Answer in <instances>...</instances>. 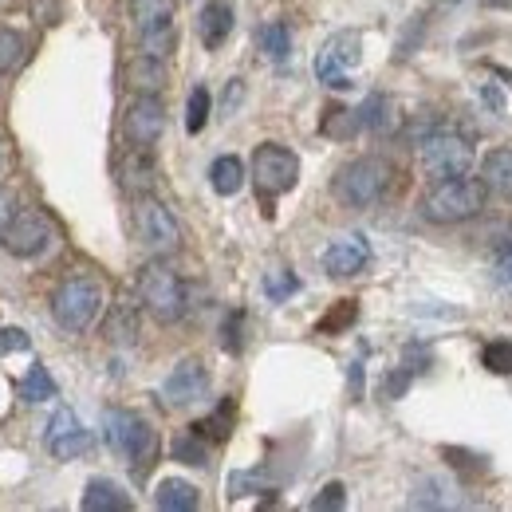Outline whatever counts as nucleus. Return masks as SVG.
<instances>
[{"mask_svg": "<svg viewBox=\"0 0 512 512\" xmlns=\"http://www.w3.org/2000/svg\"><path fill=\"white\" fill-rule=\"evenodd\" d=\"M296 288H300V280L288 272V268H272L268 276H264V296L268 300H288V296H296Z\"/></svg>", "mask_w": 512, "mask_h": 512, "instance_id": "obj_31", "label": "nucleus"}, {"mask_svg": "<svg viewBox=\"0 0 512 512\" xmlns=\"http://www.w3.org/2000/svg\"><path fill=\"white\" fill-rule=\"evenodd\" d=\"M323 134L327 138H351L355 130H363L359 127V111H347V107H327L323 111Z\"/></svg>", "mask_w": 512, "mask_h": 512, "instance_id": "obj_28", "label": "nucleus"}, {"mask_svg": "<svg viewBox=\"0 0 512 512\" xmlns=\"http://www.w3.org/2000/svg\"><path fill=\"white\" fill-rule=\"evenodd\" d=\"M103 312V284L95 276H67L60 280V288L52 292V316L64 327L67 335H83L91 323Z\"/></svg>", "mask_w": 512, "mask_h": 512, "instance_id": "obj_5", "label": "nucleus"}, {"mask_svg": "<svg viewBox=\"0 0 512 512\" xmlns=\"http://www.w3.org/2000/svg\"><path fill=\"white\" fill-rule=\"evenodd\" d=\"M87 512H127L134 509V501H130L127 493H123V485H115V481H107V477H91L87 481V489H83V501H79Z\"/></svg>", "mask_w": 512, "mask_h": 512, "instance_id": "obj_18", "label": "nucleus"}, {"mask_svg": "<svg viewBox=\"0 0 512 512\" xmlns=\"http://www.w3.org/2000/svg\"><path fill=\"white\" fill-rule=\"evenodd\" d=\"M481 182L485 190L497 193V197H512V150L509 146H497L485 154L481 162Z\"/></svg>", "mask_w": 512, "mask_h": 512, "instance_id": "obj_20", "label": "nucleus"}, {"mask_svg": "<svg viewBox=\"0 0 512 512\" xmlns=\"http://www.w3.org/2000/svg\"><path fill=\"white\" fill-rule=\"evenodd\" d=\"M154 505L166 512H193L201 505V493H197V485L182 481V477H166L154 493Z\"/></svg>", "mask_w": 512, "mask_h": 512, "instance_id": "obj_21", "label": "nucleus"}, {"mask_svg": "<svg viewBox=\"0 0 512 512\" xmlns=\"http://www.w3.org/2000/svg\"><path fill=\"white\" fill-rule=\"evenodd\" d=\"M205 390H209V371H205V363L201 359H182L174 371H170V379L162 383V402L166 406H193V402H201L205 398Z\"/></svg>", "mask_w": 512, "mask_h": 512, "instance_id": "obj_14", "label": "nucleus"}, {"mask_svg": "<svg viewBox=\"0 0 512 512\" xmlns=\"http://www.w3.org/2000/svg\"><path fill=\"white\" fill-rule=\"evenodd\" d=\"M394 182V166L379 158V154H363L355 162H347L339 174H335V197L347 205V209H371L379 205Z\"/></svg>", "mask_w": 512, "mask_h": 512, "instance_id": "obj_3", "label": "nucleus"}, {"mask_svg": "<svg viewBox=\"0 0 512 512\" xmlns=\"http://www.w3.org/2000/svg\"><path fill=\"white\" fill-rule=\"evenodd\" d=\"M253 182L260 190V201H264V213L272 217V197L288 193L296 182H300V158L280 146V142H260L253 150Z\"/></svg>", "mask_w": 512, "mask_h": 512, "instance_id": "obj_7", "label": "nucleus"}, {"mask_svg": "<svg viewBox=\"0 0 512 512\" xmlns=\"http://www.w3.org/2000/svg\"><path fill=\"white\" fill-rule=\"evenodd\" d=\"M390 111H394V103L386 99L383 91L367 95V103L359 107V127H363V130H375V134H383V130L390 127Z\"/></svg>", "mask_w": 512, "mask_h": 512, "instance_id": "obj_25", "label": "nucleus"}, {"mask_svg": "<svg viewBox=\"0 0 512 512\" xmlns=\"http://www.w3.org/2000/svg\"><path fill=\"white\" fill-rule=\"evenodd\" d=\"M32 339L20 327H0V351H28Z\"/></svg>", "mask_w": 512, "mask_h": 512, "instance_id": "obj_37", "label": "nucleus"}, {"mask_svg": "<svg viewBox=\"0 0 512 512\" xmlns=\"http://www.w3.org/2000/svg\"><path fill=\"white\" fill-rule=\"evenodd\" d=\"M233 426H237V398H221V406L209 418H201L193 426V434H201L205 442H225L233 434Z\"/></svg>", "mask_w": 512, "mask_h": 512, "instance_id": "obj_23", "label": "nucleus"}, {"mask_svg": "<svg viewBox=\"0 0 512 512\" xmlns=\"http://www.w3.org/2000/svg\"><path fill=\"white\" fill-rule=\"evenodd\" d=\"M24 60H28V44H24V36L12 32V28H0V75L16 71Z\"/></svg>", "mask_w": 512, "mask_h": 512, "instance_id": "obj_27", "label": "nucleus"}, {"mask_svg": "<svg viewBox=\"0 0 512 512\" xmlns=\"http://www.w3.org/2000/svg\"><path fill=\"white\" fill-rule=\"evenodd\" d=\"M174 12L178 0H130V24L146 56L166 60L174 52Z\"/></svg>", "mask_w": 512, "mask_h": 512, "instance_id": "obj_8", "label": "nucleus"}, {"mask_svg": "<svg viewBox=\"0 0 512 512\" xmlns=\"http://www.w3.org/2000/svg\"><path fill=\"white\" fill-rule=\"evenodd\" d=\"M367 260H371V245H367L363 233H343V237H335L320 256L327 276H359V272L367 268Z\"/></svg>", "mask_w": 512, "mask_h": 512, "instance_id": "obj_15", "label": "nucleus"}, {"mask_svg": "<svg viewBox=\"0 0 512 512\" xmlns=\"http://www.w3.org/2000/svg\"><path fill=\"white\" fill-rule=\"evenodd\" d=\"M154 158H150V150H142V146H130V154H123V162H119V186L127 193H150L154 186Z\"/></svg>", "mask_w": 512, "mask_h": 512, "instance_id": "obj_17", "label": "nucleus"}, {"mask_svg": "<svg viewBox=\"0 0 512 512\" xmlns=\"http://www.w3.org/2000/svg\"><path fill=\"white\" fill-rule=\"evenodd\" d=\"M493 272H497L501 284L512 288V237H505V241L497 245V253H493Z\"/></svg>", "mask_w": 512, "mask_h": 512, "instance_id": "obj_36", "label": "nucleus"}, {"mask_svg": "<svg viewBox=\"0 0 512 512\" xmlns=\"http://www.w3.org/2000/svg\"><path fill=\"white\" fill-rule=\"evenodd\" d=\"M485 201H489V190L481 178H442L434 182V190L422 197V217L430 225H461V221H473L485 213Z\"/></svg>", "mask_w": 512, "mask_h": 512, "instance_id": "obj_2", "label": "nucleus"}, {"mask_svg": "<svg viewBox=\"0 0 512 512\" xmlns=\"http://www.w3.org/2000/svg\"><path fill=\"white\" fill-rule=\"evenodd\" d=\"M343 505H347V489H343V481H331V485H323L320 497L312 501V509H316V512L343 509Z\"/></svg>", "mask_w": 512, "mask_h": 512, "instance_id": "obj_35", "label": "nucleus"}, {"mask_svg": "<svg viewBox=\"0 0 512 512\" xmlns=\"http://www.w3.org/2000/svg\"><path fill=\"white\" fill-rule=\"evenodd\" d=\"M20 209H16V193L8 190V186H0V233L8 229V221L16 217Z\"/></svg>", "mask_w": 512, "mask_h": 512, "instance_id": "obj_39", "label": "nucleus"}, {"mask_svg": "<svg viewBox=\"0 0 512 512\" xmlns=\"http://www.w3.org/2000/svg\"><path fill=\"white\" fill-rule=\"evenodd\" d=\"M162 130H166V107H162V99L158 95H134L127 115H123V134H127L130 146L150 150V146H158Z\"/></svg>", "mask_w": 512, "mask_h": 512, "instance_id": "obj_12", "label": "nucleus"}, {"mask_svg": "<svg viewBox=\"0 0 512 512\" xmlns=\"http://www.w3.org/2000/svg\"><path fill=\"white\" fill-rule=\"evenodd\" d=\"M103 430H107V446L127 461L134 481H146V473L158 461V430L134 410H107Z\"/></svg>", "mask_w": 512, "mask_h": 512, "instance_id": "obj_1", "label": "nucleus"}, {"mask_svg": "<svg viewBox=\"0 0 512 512\" xmlns=\"http://www.w3.org/2000/svg\"><path fill=\"white\" fill-rule=\"evenodd\" d=\"M138 300L158 323H178L186 316V284L166 264V256H154L138 268Z\"/></svg>", "mask_w": 512, "mask_h": 512, "instance_id": "obj_4", "label": "nucleus"}, {"mask_svg": "<svg viewBox=\"0 0 512 512\" xmlns=\"http://www.w3.org/2000/svg\"><path fill=\"white\" fill-rule=\"evenodd\" d=\"M134 237L150 256H174L182 249V225L178 217L150 193L134 197Z\"/></svg>", "mask_w": 512, "mask_h": 512, "instance_id": "obj_6", "label": "nucleus"}, {"mask_svg": "<svg viewBox=\"0 0 512 512\" xmlns=\"http://www.w3.org/2000/svg\"><path fill=\"white\" fill-rule=\"evenodd\" d=\"M44 446H48V453H52L56 461H75V457H83V453L91 449V434L83 430V422L75 418V410L60 406V410L52 414L48 430H44Z\"/></svg>", "mask_w": 512, "mask_h": 512, "instance_id": "obj_13", "label": "nucleus"}, {"mask_svg": "<svg viewBox=\"0 0 512 512\" xmlns=\"http://www.w3.org/2000/svg\"><path fill=\"white\" fill-rule=\"evenodd\" d=\"M107 335H111L115 343H134V335H138V320H134V312H130V308H119V312H115V320L107 323Z\"/></svg>", "mask_w": 512, "mask_h": 512, "instance_id": "obj_34", "label": "nucleus"}, {"mask_svg": "<svg viewBox=\"0 0 512 512\" xmlns=\"http://www.w3.org/2000/svg\"><path fill=\"white\" fill-rule=\"evenodd\" d=\"M209 186L221 193V197H233L245 186V162L237 154H221L213 166H209Z\"/></svg>", "mask_w": 512, "mask_h": 512, "instance_id": "obj_22", "label": "nucleus"}, {"mask_svg": "<svg viewBox=\"0 0 512 512\" xmlns=\"http://www.w3.org/2000/svg\"><path fill=\"white\" fill-rule=\"evenodd\" d=\"M127 83L138 91V95H158L166 83H170V71H166V60L158 56H134L127 64Z\"/></svg>", "mask_w": 512, "mask_h": 512, "instance_id": "obj_19", "label": "nucleus"}, {"mask_svg": "<svg viewBox=\"0 0 512 512\" xmlns=\"http://www.w3.org/2000/svg\"><path fill=\"white\" fill-rule=\"evenodd\" d=\"M481 363H485V371H493V375H512V339L489 343V347L481 351Z\"/></svg>", "mask_w": 512, "mask_h": 512, "instance_id": "obj_32", "label": "nucleus"}, {"mask_svg": "<svg viewBox=\"0 0 512 512\" xmlns=\"http://www.w3.org/2000/svg\"><path fill=\"white\" fill-rule=\"evenodd\" d=\"M0 245L12 256H20V260H32V256L48 253V249L56 245V225H52V217L40 213V209H20V213L8 221V229L0 233Z\"/></svg>", "mask_w": 512, "mask_h": 512, "instance_id": "obj_10", "label": "nucleus"}, {"mask_svg": "<svg viewBox=\"0 0 512 512\" xmlns=\"http://www.w3.org/2000/svg\"><path fill=\"white\" fill-rule=\"evenodd\" d=\"M209 107H213L209 91H205V87H193L190 103H186V130H190V134H201V130H205V123H209Z\"/></svg>", "mask_w": 512, "mask_h": 512, "instance_id": "obj_30", "label": "nucleus"}, {"mask_svg": "<svg viewBox=\"0 0 512 512\" xmlns=\"http://www.w3.org/2000/svg\"><path fill=\"white\" fill-rule=\"evenodd\" d=\"M355 320H359V304H355V300H339V304L316 323V335H339V331H347Z\"/></svg>", "mask_w": 512, "mask_h": 512, "instance_id": "obj_29", "label": "nucleus"}, {"mask_svg": "<svg viewBox=\"0 0 512 512\" xmlns=\"http://www.w3.org/2000/svg\"><path fill=\"white\" fill-rule=\"evenodd\" d=\"M229 32H233V8H229L225 0H209V4L201 8V16H197V36H201V44H205L209 52H217V48L229 40Z\"/></svg>", "mask_w": 512, "mask_h": 512, "instance_id": "obj_16", "label": "nucleus"}, {"mask_svg": "<svg viewBox=\"0 0 512 512\" xmlns=\"http://www.w3.org/2000/svg\"><path fill=\"white\" fill-rule=\"evenodd\" d=\"M16 394H20L24 402H48V398H56V394H60V386H56V379L48 375V367H44V363H32V371L16 383Z\"/></svg>", "mask_w": 512, "mask_h": 512, "instance_id": "obj_24", "label": "nucleus"}, {"mask_svg": "<svg viewBox=\"0 0 512 512\" xmlns=\"http://www.w3.org/2000/svg\"><path fill=\"white\" fill-rule=\"evenodd\" d=\"M359 60H363V40H359V32H339V36H331L320 48V56H316V75H320L323 87L347 91V87H355V83H351V67L359 64Z\"/></svg>", "mask_w": 512, "mask_h": 512, "instance_id": "obj_11", "label": "nucleus"}, {"mask_svg": "<svg viewBox=\"0 0 512 512\" xmlns=\"http://www.w3.org/2000/svg\"><path fill=\"white\" fill-rule=\"evenodd\" d=\"M260 48H264V56H268L272 64H284V60H288V52H292V36H288V24L272 20L268 28H260Z\"/></svg>", "mask_w": 512, "mask_h": 512, "instance_id": "obj_26", "label": "nucleus"}, {"mask_svg": "<svg viewBox=\"0 0 512 512\" xmlns=\"http://www.w3.org/2000/svg\"><path fill=\"white\" fill-rule=\"evenodd\" d=\"M174 457L178 461H186V465H205V438L201 434H182L178 442H174Z\"/></svg>", "mask_w": 512, "mask_h": 512, "instance_id": "obj_33", "label": "nucleus"}, {"mask_svg": "<svg viewBox=\"0 0 512 512\" xmlns=\"http://www.w3.org/2000/svg\"><path fill=\"white\" fill-rule=\"evenodd\" d=\"M418 162H422L426 178H434V182H442V178H461V174H469V166H473V146H469V138H461V134H453V130H438V134L422 138Z\"/></svg>", "mask_w": 512, "mask_h": 512, "instance_id": "obj_9", "label": "nucleus"}, {"mask_svg": "<svg viewBox=\"0 0 512 512\" xmlns=\"http://www.w3.org/2000/svg\"><path fill=\"white\" fill-rule=\"evenodd\" d=\"M241 323H245V312H233L229 320H225V351H241Z\"/></svg>", "mask_w": 512, "mask_h": 512, "instance_id": "obj_38", "label": "nucleus"}]
</instances>
